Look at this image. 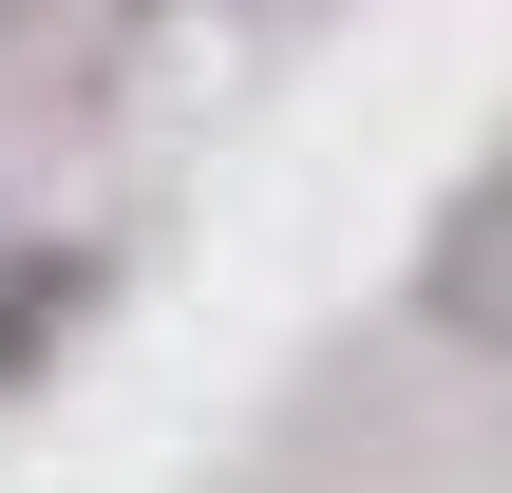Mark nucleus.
<instances>
[{
    "label": "nucleus",
    "instance_id": "4",
    "mask_svg": "<svg viewBox=\"0 0 512 493\" xmlns=\"http://www.w3.org/2000/svg\"><path fill=\"white\" fill-rule=\"evenodd\" d=\"M0 19H19V0H0Z\"/></svg>",
    "mask_w": 512,
    "mask_h": 493
},
{
    "label": "nucleus",
    "instance_id": "1",
    "mask_svg": "<svg viewBox=\"0 0 512 493\" xmlns=\"http://www.w3.org/2000/svg\"><path fill=\"white\" fill-rule=\"evenodd\" d=\"M418 323H437L456 361L512 380V171H475V190L437 209V247H418Z\"/></svg>",
    "mask_w": 512,
    "mask_h": 493
},
{
    "label": "nucleus",
    "instance_id": "3",
    "mask_svg": "<svg viewBox=\"0 0 512 493\" xmlns=\"http://www.w3.org/2000/svg\"><path fill=\"white\" fill-rule=\"evenodd\" d=\"M247 19H285V0H247Z\"/></svg>",
    "mask_w": 512,
    "mask_h": 493
},
{
    "label": "nucleus",
    "instance_id": "2",
    "mask_svg": "<svg viewBox=\"0 0 512 493\" xmlns=\"http://www.w3.org/2000/svg\"><path fill=\"white\" fill-rule=\"evenodd\" d=\"M95 285H114L95 247H19V266H0V380H38V361L95 323Z\"/></svg>",
    "mask_w": 512,
    "mask_h": 493
}]
</instances>
